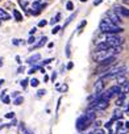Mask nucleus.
Listing matches in <instances>:
<instances>
[{
    "label": "nucleus",
    "mask_w": 129,
    "mask_h": 134,
    "mask_svg": "<svg viewBox=\"0 0 129 134\" xmlns=\"http://www.w3.org/2000/svg\"><path fill=\"white\" fill-rule=\"evenodd\" d=\"M95 118H96V113L92 112V110H87L84 114H82L77 122H75V127L78 131H84L86 129H88L91 126V124L95 122Z\"/></svg>",
    "instance_id": "f257e3e1"
},
{
    "label": "nucleus",
    "mask_w": 129,
    "mask_h": 134,
    "mask_svg": "<svg viewBox=\"0 0 129 134\" xmlns=\"http://www.w3.org/2000/svg\"><path fill=\"white\" fill-rule=\"evenodd\" d=\"M99 29L101 30V33H103V34H119V33H121V32L124 30L121 26L112 24L107 17H105V19H103V20L100 21Z\"/></svg>",
    "instance_id": "f03ea898"
},
{
    "label": "nucleus",
    "mask_w": 129,
    "mask_h": 134,
    "mask_svg": "<svg viewBox=\"0 0 129 134\" xmlns=\"http://www.w3.org/2000/svg\"><path fill=\"white\" fill-rule=\"evenodd\" d=\"M107 43H109V46L113 49V47H119L122 45L124 42V38L120 37L119 34H104V40Z\"/></svg>",
    "instance_id": "7ed1b4c3"
},
{
    "label": "nucleus",
    "mask_w": 129,
    "mask_h": 134,
    "mask_svg": "<svg viewBox=\"0 0 129 134\" xmlns=\"http://www.w3.org/2000/svg\"><path fill=\"white\" fill-rule=\"evenodd\" d=\"M115 47L113 49H109V50H99L95 53V60L98 63H101L103 60L111 58V57H115Z\"/></svg>",
    "instance_id": "20e7f679"
},
{
    "label": "nucleus",
    "mask_w": 129,
    "mask_h": 134,
    "mask_svg": "<svg viewBox=\"0 0 129 134\" xmlns=\"http://www.w3.org/2000/svg\"><path fill=\"white\" fill-rule=\"evenodd\" d=\"M108 105H109V101H105V100H101V99H98V100H95L94 103H91L90 104V107H88V110H92V112H98V110H104V109H107L108 108Z\"/></svg>",
    "instance_id": "39448f33"
},
{
    "label": "nucleus",
    "mask_w": 129,
    "mask_h": 134,
    "mask_svg": "<svg viewBox=\"0 0 129 134\" xmlns=\"http://www.w3.org/2000/svg\"><path fill=\"white\" fill-rule=\"evenodd\" d=\"M46 5H47V4H46V3H42L41 0H36V2L32 4V11H30V13H32V15H38Z\"/></svg>",
    "instance_id": "423d86ee"
},
{
    "label": "nucleus",
    "mask_w": 129,
    "mask_h": 134,
    "mask_svg": "<svg viewBox=\"0 0 129 134\" xmlns=\"http://www.w3.org/2000/svg\"><path fill=\"white\" fill-rule=\"evenodd\" d=\"M107 19H108L112 24H115V25H120V24H121V17H120L113 9H112V11H108Z\"/></svg>",
    "instance_id": "0eeeda50"
},
{
    "label": "nucleus",
    "mask_w": 129,
    "mask_h": 134,
    "mask_svg": "<svg viewBox=\"0 0 129 134\" xmlns=\"http://www.w3.org/2000/svg\"><path fill=\"white\" fill-rule=\"evenodd\" d=\"M113 11L120 16V17H129V8H125L122 5H116Z\"/></svg>",
    "instance_id": "6e6552de"
},
{
    "label": "nucleus",
    "mask_w": 129,
    "mask_h": 134,
    "mask_svg": "<svg viewBox=\"0 0 129 134\" xmlns=\"http://www.w3.org/2000/svg\"><path fill=\"white\" fill-rule=\"evenodd\" d=\"M103 90H104V80H103V79H99V80L94 84V92H95V95L100 96V93L103 92Z\"/></svg>",
    "instance_id": "1a4fd4ad"
},
{
    "label": "nucleus",
    "mask_w": 129,
    "mask_h": 134,
    "mask_svg": "<svg viewBox=\"0 0 129 134\" xmlns=\"http://www.w3.org/2000/svg\"><path fill=\"white\" fill-rule=\"evenodd\" d=\"M96 51H99V50H109V49H112L111 46H109V43H107L105 41H101V42H98L96 43Z\"/></svg>",
    "instance_id": "9d476101"
},
{
    "label": "nucleus",
    "mask_w": 129,
    "mask_h": 134,
    "mask_svg": "<svg viewBox=\"0 0 129 134\" xmlns=\"http://www.w3.org/2000/svg\"><path fill=\"white\" fill-rule=\"evenodd\" d=\"M40 59H41V55H40V54H33L32 57H29V58H28V60H26V62H28L29 64H36Z\"/></svg>",
    "instance_id": "9b49d317"
},
{
    "label": "nucleus",
    "mask_w": 129,
    "mask_h": 134,
    "mask_svg": "<svg viewBox=\"0 0 129 134\" xmlns=\"http://www.w3.org/2000/svg\"><path fill=\"white\" fill-rule=\"evenodd\" d=\"M125 97H126V95H119L117 97H116V107H122L124 104H125Z\"/></svg>",
    "instance_id": "f8f14e48"
},
{
    "label": "nucleus",
    "mask_w": 129,
    "mask_h": 134,
    "mask_svg": "<svg viewBox=\"0 0 129 134\" xmlns=\"http://www.w3.org/2000/svg\"><path fill=\"white\" fill-rule=\"evenodd\" d=\"M121 117H122V112L117 108V109H115L113 110V114H112V120L113 121H117V120H121Z\"/></svg>",
    "instance_id": "ddd939ff"
},
{
    "label": "nucleus",
    "mask_w": 129,
    "mask_h": 134,
    "mask_svg": "<svg viewBox=\"0 0 129 134\" xmlns=\"http://www.w3.org/2000/svg\"><path fill=\"white\" fill-rule=\"evenodd\" d=\"M0 20H3V21H8V20H11V15H9V13H7L4 9L0 8Z\"/></svg>",
    "instance_id": "4468645a"
},
{
    "label": "nucleus",
    "mask_w": 129,
    "mask_h": 134,
    "mask_svg": "<svg viewBox=\"0 0 129 134\" xmlns=\"http://www.w3.org/2000/svg\"><path fill=\"white\" fill-rule=\"evenodd\" d=\"M47 42V37L46 36H44V37H41V40H40V42L36 45V46H33V47H30V51H33V49H36V47H42L45 43Z\"/></svg>",
    "instance_id": "2eb2a0df"
},
{
    "label": "nucleus",
    "mask_w": 129,
    "mask_h": 134,
    "mask_svg": "<svg viewBox=\"0 0 129 134\" xmlns=\"http://www.w3.org/2000/svg\"><path fill=\"white\" fill-rule=\"evenodd\" d=\"M121 87V93L122 95H128L129 93V80H126L122 86H120Z\"/></svg>",
    "instance_id": "dca6fc26"
},
{
    "label": "nucleus",
    "mask_w": 129,
    "mask_h": 134,
    "mask_svg": "<svg viewBox=\"0 0 129 134\" xmlns=\"http://www.w3.org/2000/svg\"><path fill=\"white\" fill-rule=\"evenodd\" d=\"M71 40H69L67 41V45H66V49H64V53H66V57L67 58H70L71 57Z\"/></svg>",
    "instance_id": "f3484780"
},
{
    "label": "nucleus",
    "mask_w": 129,
    "mask_h": 134,
    "mask_svg": "<svg viewBox=\"0 0 129 134\" xmlns=\"http://www.w3.org/2000/svg\"><path fill=\"white\" fill-rule=\"evenodd\" d=\"M13 16H15L16 21H23V20H24V17H23L21 12H20V11H17V9H13Z\"/></svg>",
    "instance_id": "a211bd4d"
},
{
    "label": "nucleus",
    "mask_w": 129,
    "mask_h": 134,
    "mask_svg": "<svg viewBox=\"0 0 129 134\" xmlns=\"http://www.w3.org/2000/svg\"><path fill=\"white\" fill-rule=\"evenodd\" d=\"M55 88L59 91V92H66L67 90H69V87H67V84H62V86H59V84H57L55 86Z\"/></svg>",
    "instance_id": "6ab92c4d"
},
{
    "label": "nucleus",
    "mask_w": 129,
    "mask_h": 134,
    "mask_svg": "<svg viewBox=\"0 0 129 134\" xmlns=\"http://www.w3.org/2000/svg\"><path fill=\"white\" fill-rule=\"evenodd\" d=\"M116 82H117V86H122V84L126 82V78H125L124 75H121V76H119V78L116 79Z\"/></svg>",
    "instance_id": "aec40b11"
},
{
    "label": "nucleus",
    "mask_w": 129,
    "mask_h": 134,
    "mask_svg": "<svg viewBox=\"0 0 129 134\" xmlns=\"http://www.w3.org/2000/svg\"><path fill=\"white\" fill-rule=\"evenodd\" d=\"M59 20H61V13H57V15H55V17H53V19L50 20V24H51V25H54V24H57Z\"/></svg>",
    "instance_id": "412c9836"
},
{
    "label": "nucleus",
    "mask_w": 129,
    "mask_h": 134,
    "mask_svg": "<svg viewBox=\"0 0 129 134\" xmlns=\"http://www.w3.org/2000/svg\"><path fill=\"white\" fill-rule=\"evenodd\" d=\"M24 103V97L23 96H19V97H16L15 100H13V104L15 105H21Z\"/></svg>",
    "instance_id": "4be33fe9"
},
{
    "label": "nucleus",
    "mask_w": 129,
    "mask_h": 134,
    "mask_svg": "<svg viewBox=\"0 0 129 134\" xmlns=\"http://www.w3.org/2000/svg\"><path fill=\"white\" fill-rule=\"evenodd\" d=\"M20 129H21V131H24V134H33V133H32V131H30L28 127H25V125H24L23 122L20 124Z\"/></svg>",
    "instance_id": "5701e85b"
},
{
    "label": "nucleus",
    "mask_w": 129,
    "mask_h": 134,
    "mask_svg": "<svg viewBox=\"0 0 129 134\" xmlns=\"http://www.w3.org/2000/svg\"><path fill=\"white\" fill-rule=\"evenodd\" d=\"M25 42L23 41V40H20V38H15V40H12V45H15V46H19V45H24Z\"/></svg>",
    "instance_id": "b1692460"
},
{
    "label": "nucleus",
    "mask_w": 129,
    "mask_h": 134,
    "mask_svg": "<svg viewBox=\"0 0 129 134\" xmlns=\"http://www.w3.org/2000/svg\"><path fill=\"white\" fill-rule=\"evenodd\" d=\"M29 84H30L32 87H38L40 80H38V79H36V78H33V79H30V80H29Z\"/></svg>",
    "instance_id": "393cba45"
},
{
    "label": "nucleus",
    "mask_w": 129,
    "mask_h": 134,
    "mask_svg": "<svg viewBox=\"0 0 129 134\" xmlns=\"http://www.w3.org/2000/svg\"><path fill=\"white\" fill-rule=\"evenodd\" d=\"M88 134H105V131L103 130V129H100V127H96V129H94L91 133H88Z\"/></svg>",
    "instance_id": "a878e982"
},
{
    "label": "nucleus",
    "mask_w": 129,
    "mask_h": 134,
    "mask_svg": "<svg viewBox=\"0 0 129 134\" xmlns=\"http://www.w3.org/2000/svg\"><path fill=\"white\" fill-rule=\"evenodd\" d=\"M75 17H77V12H75V13H73V15H71V16H70L69 19H67V21L64 23V25H63V28H66V26H67V25H69V24H70V23L73 21V19H75Z\"/></svg>",
    "instance_id": "bb28decb"
},
{
    "label": "nucleus",
    "mask_w": 129,
    "mask_h": 134,
    "mask_svg": "<svg viewBox=\"0 0 129 134\" xmlns=\"http://www.w3.org/2000/svg\"><path fill=\"white\" fill-rule=\"evenodd\" d=\"M86 25H87V21H86V20L80 21V23H79V25H78V28H77V29H78V32L80 33V32H82V29H83V28H84Z\"/></svg>",
    "instance_id": "cd10ccee"
},
{
    "label": "nucleus",
    "mask_w": 129,
    "mask_h": 134,
    "mask_svg": "<svg viewBox=\"0 0 129 134\" xmlns=\"http://www.w3.org/2000/svg\"><path fill=\"white\" fill-rule=\"evenodd\" d=\"M66 9H67V11H73V9H74L73 2H67V3H66Z\"/></svg>",
    "instance_id": "c85d7f7f"
},
{
    "label": "nucleus",
    "mask_w": 129,
    "mask_h": 134,
    "mask_svg": "<svg viewBox=\"0 0 129 134\" xmlns=\"http://www.w3.org/2000/svg\"><path fill=\"white\" fill-rule=\"evenodd\" d=\"M37 70H38V66H34V67L32 66V67H30V70L28 71V74H29V75H32V74H34Z\"/></svg>",
    "instance_id": "c756f323"
},
{
    "label": "nucleus",
    "mask_w": 129,
    "mask_h": 134,
    "mask_svg": "<svg viewBox=\"0 0 129 134\" xmlns=\"http://www.w3.org/2000/svg\"><path fill=\"white\" fill-rule=\"evenodd\" d=\"M37 40H36V37L34 36H30L29 38H28V41H26V43H29V45H32V43H34Z\"/></svg>",
    "instance_id": "7c9ffc66"
},
{
    "label": "nucleus",
    "mask_w": 129,
    "mask_h": 134,
    "mask_svg": "<svg viewBox=\"0 0 129 134\" xmlns=\"http://www.w3.org/2000/svg\"><path fill=\"white\" fill-rule=\"evenodd\" d=\"M20 84H21V87H23V88H26V87H28V84H29V80H28V79H23Z\"/></svg>",
    "instance_id": "2f4dec72"
},
{
    "label": "nucleus",
    "mask_w": 129,
    "mask_h": 134,
    "mask_svg": "<svg viewBox=\"0 0 129 134\" xmlns=\"http://www.w3.org/2000/svg\"><path fill=\"white\" fill-rule=\"evenodd\" d=\"M2 100H3L4 104H11V96H4Z\"/></svg>",
    "instance_id": "473e14b6"
},
{
    "label": "nucleus",
    "mask_w": 129,
    "mask_h": 134,
    "mask_svg": "<svg viewBox=\"0 0 129 134\" xmlns=\"http://www.w3.org/2000/svg\"><path fill=\"white\" fill-rule=\"evenodd\" d=\"M59 30H61V26H58V25H55V26H54V28L51 29V33H53V34H57V33H58Z\"/></svg>",
    "instance_id": "72a5a7b5"
},
{
    "label": "nucleus",
    "mask_w": 129,
    "mask_h": 134,
    "mask_svg": "<svg viewBox=\"0 0 129 134\" xmlns=\"http://www.w3.org/2000/svg\"><path fill=\"white\" fill-rule=\"evenodd\" d=\"M19 3L23 7V9H26V0H19Z\"/></svg>",
    "instance_id": "f704fd0d"
},
{
    "label": "nucleus",
    "mask_w": 129,
    "mask_h": 134,
    "mask_svg": "<svg viewBox=\"0 0 129 134\" xmlns=\"http://www.w3.org/2000/svg\"><path fill=\"white\" fill-rule=\"evenodd\" d=\"M46 24H47V21H46V20H41V21L38 23V28H44Z\"/></svg>",
    "instance_id": "c9c22d12"
},
{
    "label": "nucleus",
    "mask_w": 129,
    "mask_h": 134,
    "mask_svg": "<svg viewBox=\"0 0 129 134\" xmlns=\"http://www.w3.org/2000/svg\"><path fill=\"white\" fill-rule=\"evenodd\" d=\"M45 93H46V91H45V90H38V91H37V96H38V97L44 96Z\"/></svg>",
    "instance_id": "e433bc0d"
},
{
    "label": "nucleus",
    "mask_w": 129,
    "mask_h": 134,
    "mask_svg": "<svg viewBox=\"0 0 129 134\" xmlns=\"http://www.w3.org/2000/svg\"><path fill=\"white\" fill-rule=\"evenodd\" d=\"M6 118H12V120H13V118H15V113H13V112L7 113V114H6Z\"/></svg>",
    "instance_id": "4c0bfd02"
},
{
    "label": "nucleus",
    "mask_w": 129,
    "mask_h": 134,
    "mask_svg": "<svg viewBox=\"0 0 129 134\" xmlns=\"http://www.w3.org/2000/svg\"><path fill=\"white\" fill-rule=\"evenodd\" d=\"M73 67H74V63H73V62H69L67 66H66V69H67V70H71Z\"/></svg>",
    "instance_id": "58836bf2"
},
{
    "label": "nucleus",
    "mask_w": 129,
    "mask_h": 134,
    "mask_svg": "<svg viewBox=\"0 0 129 134\" xmlns=\"http://www.w3.org/2000/svg\"><path fill=\"white\" fill-rule=\"evenodd\" d=\"M19 96H20V92H17V91L12 92V97H15V99H16V97H19Z\"/></svg>",
    "instance_id": "ea45409f"
},
{
    "label": "nucleus",
    "mask_w": 129,
    "mask_h": 134,
    "mask_svg": "<svg viewBox=\"0 0 129 134\" xmlns=\"http://www.w3.org/2000/svg\"><path fill=\"white\" fill-rule=\"evenodd\" d=\"M24 71H25L24 66H20V67H19V70H17V72H19V74H21V72H24Z\"/></svg>",
    "instance_id": "a19ab883"
},
{
    "label": "nucleus",
    "mask_w": 129,
    "mask_h": 134,
    "mask_svg": "<svg viewBox=\"0 0 129 134\" xmlns=\"http://www.w3.org/2000/svg\"><path fill=\"white\" fill-rule=\"evenodd\" d=\"M36 30H37V28H32V29L29 30V34H30V36H33V34L36 33Z\"/></svg>",
    "instance_id": "79ce46f5"
},
{
    "label": "nucleus",
    "mask_w": 129,
    "mask_h": 134,
    "mask_svg": "<svg viewBox=\"0 0 129 134\" xmlns=\"http://www.w3.org/2000/svg\"><path fill=\"white\" fill-rule=\"evenodd\" d=\"M55 79H57V72L54 71V72L51 74V80H53V82H55Z\"/></svg>",
    "instance_id": "37998d69"
},
{
    "label": "nucleus",
    "mask_w": 129,
    "mask_h": 134,
    "mask_svg": "<svg viewBox=\"0 0 129 134\" xmlns=\"http://www.w3.org/2000/svg\"><path fill=\"white\" fill-rule=\"evenodd\" d=\"M51 60H54V59H46V60H44V62H42V64H44V66H45V64H49Z\"/></svg>",
    "instance_id": "c03bdc74"
},
{
    "label": "nucleus",
    "mask_w": 129,
    "mask_h": 134,
    "mask_svg": "<svg viewBox=\"0 0 129 134\" xmlns=\"http://www.w3.org/2000/svg\"><path fill=\"white\" fill-rule=\"evenodd\" d=\"M101 2H103V0H94V5H99Z\"/></svg>",
    "instance_id": "a18cd8bd"
},
{
    "label": "nucleus",
    "mask_w": 129,
    "mask_h": 134,
    "mask_svg": "<svg viewBox=\"0 0 129 134\" xmlns=\"http://www.w3.org/2000/svg\"><path fill=\"white\" fill-rule=\"evenodd\" d=\"M94 125H95V129H96V127H99L101 125V122L100 121H96V122H94Z\"/></svg>",
    "instance_id": "49530a36"
},
{
    "label": "nucleus",
    "mask_w": 129,
    "mask_h": 134,
    "mask_svg": "<svg viewBox=\"0 0 129 134\" xmlns=\"http://www.w3.org/2000/svg\"><path fill=\"white\" fill-rule=\"evenodd\" d=\"M124 127H125L126 130H129V121H126V122H124Z\"/></svg>",
    "instance_id": "de8ad7c7"
},
{
    "label": "nucleus",
    "mask_w": 129,
    "mask_h": 134,
    "mask_svg": "<svg viewBox=\"0 0 129 134\" xmlns=\"http://www.w3.org/2000/svg\"><path fill=\"white\" fill-rule=\"evenodd\" d=\"M11 125H13V126H16V125H17V121H16V120L13 118V120H12V122L9 124V126H11Z\"/></svg>",
    "instance_id": "09e8293b"
},
{
    "label": "nucleus",
    "mask_w": 129,
    "mask_h": 134,
    "mask_svg": "<svg viewBox=\"0 0 129 134\" xmlns=\"http://www.w3.org/2000/svg\"><path fill=\"white\" fill-rule=\"evenodd\" d=\"M38 70H40V72H42V74H45V72H46L44 67H40V66H38Z\"/></svg>",
    "instance_id": "8fccbe9b"
},
{
    "label": "nucleus",
    "mask_w": 129,
    "mask_h": 134,
    "mask_svg": "<svg viewBox=\"0 0 129 134\" xmlns=\"http://www.w3.org/2000/svg\"><path fill=\"white\" fill-rule=\"evenodd\" d=\"M47 47H49V49H53V47H54V43H53V42H49V43H47Z\"/></svg>",
    "instance_id": "3c124183"
},
{
    "label": "nucleus",
    "mask_w": 129,
    "mask_h": 134,
    "mask_svg": "<svg viewBox=\"0 0 129 134\" xmlns=\"http://www.w3.org/2000/svg\"><path fill=\"white\" fill-rule=\"evenodd\" d=\"M6 92H7L6 90H4V91H2V95H0V97H2V99H3L4 96H6Z\"/></svg>",
    "instance_id": "603ef678"
},
{
    "label": "nucleus",
    "mask_w": 129,
    "mask_h": 134,
    "mask_svg": "<svg viewBox=\"0 0 129 134\" xmlns=\"http://www.w3.org/2000/svg\"><path fill=\"white\" fill-rule=\"evenodd\" d=\"M4 83H6V80H4V79H0V88H2V86H3Z\"/></svg>",
    "instance_id": "864d4df0"
},
{
    "label": "nucleus",
    "mask_w": 129,
    "mask_h": 134,
    "mask_svg": "<svg viewBox=\"0 0 129 134\" xmlns=\"http://www.w3.org/2000/svg\"><path fill=\"white\" fill-rule=\"evenodd\" d=\"M16 60H17V63H21V59H20V55H16Z\"/></svg>",
    "instance_id": "5fc2aeb1"
},
{
    "label": "nucleus",
    "mask_w": 129,
    "mask_h": 134,
    "mask_svg": "<svg viewBox=\"0 0 129 134\" xmlns=\"http://www.w3.org/2000/svg\"><path fill=\"white\" fill-rule=\"evenodd\" d=\"M47 80H49V76L45 75V76H44V82H47Z\"/></svg>",
    "instance_id": "6e6d98bb"
},
{
    "label": "nucleus",
    "mask_w": 129,
    "mask_h": 134,
    "mask_svg": "<svg viewBox=\"0 0 129 134\" xmlns=\"http://www.w3.org/2000/svg\"><path fill=\"white\" fill-rule=\"evenodd\" d=\"M3 66V59H0V67Z\"/></svg>",
    "instance_id": "4d7b16f0"
},
{
    "label": "nucleus",
    "mask_w": 129,
    "mask_h": 134,
    "mask_svg": "<svg viewBox=\"0 0 129 134\" xmlns=\"http://www.w3.org/2000/svg\"><path fill=\"white\" fill-rule=\"evenodd\" d=\"M4 126H7V125H0V130H2V129H3Z\"/></svg>",
    "instance_id": "13d9d810"
},
{
    "label": "nucleus",
    "mask_w": 129,
    "mask_h": 134,
    "mask_svg": "<svg viewBox=\"0 0 129 134\" xmlns=\"http://www.w3.org/2000/svg\"><path fill=\"white\" fill-rule=\"evenodd\" d=\"M126 109H128V112H129V103H128V107H126Z\"/></svg>",
    "instance_id": "bf43d9fd"
},
{
    "label": "nucleus",
    "mask_w": 129,
    "mask_h": 134,
    "mask_svg": "<svg viewBox=\"0 0 129 134\" xmlns=\"http://www.w3.org/2000/svg\"><path fill=\"white\" fill-rule=\"evenodd\" d=\"M80 2H86V0H80Z\"/></svg>",
    "instance_id": "052dcab7"
},
{
    "label": "nucleus",
    "mask_w": 129,
    "mask_h": 134,
    "mask_svg": "<svg viewBox=\"0 0 129 134\" xmlns=\"http://www.w3.org/2000/svg\"><path fill=\"white\" fill-rule=\"evenodd\" d=\"M0 2H2V0H0Z\"/></svg>",
    "instance_id": "680f3d73"
}]
</instances>
